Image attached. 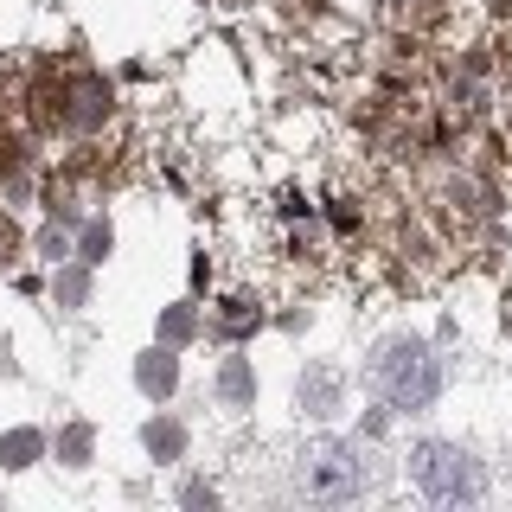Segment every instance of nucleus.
Listing matches in <instances>:
<instances>
[{
    "label": "nucleus",
    "instance_id": "nucleus-7",
    "mask_svg": "<svg viewBox=\"0 0 512 512\" xmlns=\"http://www.w3.org/2000/svg\"><path fill=\"white\" fill-rule=\"evenodd\" d=\"M0 455H7V468H26V461L39 455V436H32V429H20V436L0 442Z\"/></svg>",
    "mask_w": 512,
    "mask_h": 512
},
{
    "label": "nucleus",
    "instance_id": "nucleus-1",
    "mask_svg": "<svg viewBox=\"0 0 512 512\" xmlns=\"http://www.w3.org/2000/svg\"><path fill=\"white\" fill-rule=\"evenodd\" d=\"M365 384H372L391 410H429L442 397V359H436V346L416 340V333H391V340H378L372 359H365Z\"/></svg>",
    "mask_w": 512,
    "mask_h": 512
},
{
    "label": "nucleus",
    "instance_id": "nucleus-8",
    "mask_svg": "<svg viewBox=\"0 0 512 512\" xmlns=\"http://www.w3.org/2000/svg\"><path fill=\"white\" fill-rule=\"evenodd\" d=\"M148 448H154V455H180V429H173V423L148 429Z\"/></svg>",
    "mask_w": 512,
    "mask_h": 512
},
{
    "label": "nucleus",
    "instance_id": "nucleus-4",
    "mask_svg": "<svg viewBox=\"0 0 512 512\" xmlns=\"http://www.w3.org/2000/svg\"><path fill=\"white\" fill-rule=\"evenodd\" d=\"M135 378H141V391L167 397V391H173V359H167V352H148V359L135 365Z\"/></svg>",
    "mask_w": 512,
    "mask_h": 512
},
{
    "label": "nucleus",
    "instance_id": "nucleus-6",
    "mask_svg": "<svg viewBox=\"0 0 512 512\" xmlns=\"http://www.w3.org/2000/svg\"><path fill=\"white\" fill-rule=\"evenodd\" d=\"M218 391L231 397V404H250V372H244V359H231L224 365V378H218Z\"/></svg>",
    "mask_w": 512,
    "mask_h": 512
},
{
    "label": "nucleus",
    "instance_id": "nucleus-5",
    "mask_svg": "<svg viewBox=\"0 0 512 512\" xmlns=\"http://www.w3.org/2000/svg\"><path fill=\"white\" fill-rule=\"evenodd\" d=\"M333 397H340V378H327V372L301 378V404H314V416H327V410H333Z\"/></svg>",
    "mask_w": 512,
    "mask_h": 512
},
{
    "label": "nucleus",
    "instance_id": "nucleus-3",
    "mask_svg": "<svg viewBox=\"0 0 512 512\" xmlns=\"http://www.w3.org/2000/svg\"><path fill=\"white\" fill-rule=\"evenodd\" d=\"M404 468L416 480V493L436 500V506H474V500H487V468H480L461 442H436V436L410 442Z\"/></svg>",
    "mask_w": 512,
    "mask_h": 512
},
{
    "label": "nucleus",
    "instance_id": "nucleus-2",
    "mask_svg": "<svg viewBox=\"0 0 512 512\" xmlns=\"http://www.w3.org/2000/svg\"><path fill=\"white\" fill-rule=\"evenodd\" d=\"M372 455H365L359 442H340V436H320L301 448L295 461V493L301 500H359V493H372Z\"/></svg>",
    "mask_w": 512,
    "mask_h": 512
}]
</instances>
